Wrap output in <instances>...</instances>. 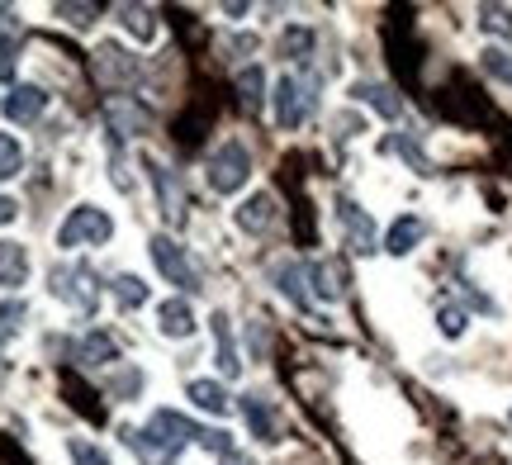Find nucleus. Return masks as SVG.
Wrapping results in <instances>:
<instances>
[{"label": "nucleus", "instance_id": "10", "mask_svg": "<svg viewBox=\"0 0 512 465\" xmlns=\"http://www.w3.org/2000/svg\"><path fill=\"white\" fill-rule=\"evenodd\" d=\"M275 285H280V295L290 299L294 309H309L313 304L309 266H299V261H280V266H275Z\"/></svg>", "mask_w": 512, "mask_h": 465}, {"label": "nucleus", "instance_id": "29", "mask_svg": "<svg viewBox=\"0 0 512 465\" xmlns=\"http://www.w3.org/2000/svg\"><path fill=\"white\" fill-rule=\"evenodd\" d=\"M479 62H484V72L494 76V81L512 86V57L503 53V48H484V57H479Z\"/></svg>", "mask_w": 512, "mask_h": 465}, {"label": "nucleus", "instance_id": "35", "mask_svg": "<svg viewBox=\"0 0 512 465\" xmlns=\"http://www.w3.org/2000/svg\"><path fill=\"white\" fill-rule=\"evenodd\" d=\"M15 219H19V205L10 200V195H0V228H5V224H15Z\"/></svg>", "mask_w": 512, "mask_h": 465}, {"label": "nucleus", "instance_id": "28", "mask_svg": "<svg viewBox=\"0 0 512 465\" xmlns=\"http://www.w3.org/2000/svg\"><path fill=\"white\" fill-rule=\"evenodd\" d=\"M114 299H119L124 309H138V304H147V285L138 276H119L114 280Z\"/></svg>", "mask_w": 512, "mask_h": 465}, {"label": "nucleus", "instance_id": "5", "mask_svg": "<svg viewBox=\"0 0 512 465\" xmlns=\"http://www.w3.org/2000/svg\"><path fill=\"white\" fill-rule=\"evenodd\" d=\"M147 247H152V261H157V271H162L171 285H181L185 295H195V290H200V271L190 266V257L181 252V242L166 238V233H152V242H147Z\"/></svg>", "mask_w": 512, "mask_h": 465}, {"label": "nucleus", "instance_id": "2", "mask_svg": "<svg viewBox=\"0 0 512 465\" xmlns=\"http://www.w3.org/2000/svg\"><path fill=\"white\" fill-rule=\"evenodd\" d=\"M114 238V219L105 214V209L95 205H76L67 219H62V228H57V247H91V242H110Z\"/></svg>", "mask_w": 512, "mask_h": 465}, {"label": "nucleus", "instance_id": "17", "mask_svg": "<svg viewBox=\"0 0 512 465\" xmlns=\"http://www.w3.org/2000/svg\"><path fill=\"white\" fill-rule=\"evenodd\" d=\"M157 323H162L166 337H190V333H195V309L176 295V299H166L162 309H157Z\"/></svg>", "mask_w": 512, "mask_h": 465}, {"label": "nucleus", "instance_id": "11", "mask_svg": "<svg viewBox=\"0 0 512 465\" xmlns=\"http://www.w3.org/2000/svg\"><path fill=\"white\" fill-rule=\"evenodd\" d=\"M43 110H48V91H38V86H15L5 95V119H15V124H34Z\"/></svg>", "mask_w": 512, "mask_h": 465}, {"label": "nucleus", "instance_id": "21", "mask_svg": "<svg viewBox=\"0 0 512 465\" xmlns=\"http://www.w3.org/2000/svg\"><path fill=\"white\" fill-rule=\"evenodd\" d=\"M242 413H247V428L261 437V442H275V413L266 399H256V394H247L242 399Z\"/></svg>", "mask_w": 512, "mask_h": 465}, {"label": "nucleus", "instance_id": "14", "mask_svg": "<svg viewBox=\"0 0 512 465\" xmlns=\"http://www.w3.org/2000/svg\"><path fill=\"white\" fill-rule=\"evenodd\" d=\"M271 224H275V195L271 190H261V195H252V200H242V209H238L242 233H266Z\"/></svg>", "mask_w": 512, "mask_h": 465}, {"label": "nucleus", "instance_id": "36", "mask_svg": "<svg viewBox=\"0 0 512 465\" xmlns=\"http://www.w3.org/2000/svg\"><path fill=\"white\" fill-rule=\"evenodd\" d=\"M223 465H252V461H247V456H238V451H233V456H223Z\"/></svg>", "mask_w": 512, "mask_h": 465}, {"label": "nucleus", "instance_id": "4", "mask_svg": "<svg viewBox=\"0 0 512 465\" xmlns=\"http://www.w3.org/2000/svg\"><path fill=\"white\" fill-rule=\"evenodd\" d=\"M247 176H252V157L242 143H219V152L209 157V186L219 190V195H233V190L247 186Z\"/></svg>", "mask_w": 512, "mask_h": 465}, {"label": "nucleus", "instance_id": "9", "mask_svg": "<svg viewBox=\"0 0 512 465\" xmlns=\"http://www.w3.org/2000/svg\"><path fill=\"white\" fill-rule=\"evenodd\" d=\"M147 176H152V186H157L162 214L166 219H181L185 214V190H181V181L171 176V167H162V162H152V157H147Z\"/></svg>", "mask_w": 512, "mask_h": 465}, {"label": "nucleus", "instance_id": "6", "mask_svg": "<svg viewBox=\"0 0 512 465\" xmlns=\"http://www.w3.org/2000/svg\"><path fill=\"white\" fill-rule=\"evenodd\" d=\"M95 76H100V86H110V91H119V86H133L138 76H143V62L138 57H128L119 43H100L95 48Z\"/></svg>", "mask_w": 512, "mask_h": 465}, {"label": "nucleus", "instance_id": "23", "mask_svg": "<svg viewBox=\"0 0 512 465\" xmlns=\"http://www.w3.org/2000/svg\"><path fill=\"white\" fill-rule=\"evenodd\" d=\"M309 53H313V29L290 24V29L280 34V57H309Z\"/></svg>", "mask_w": 512, "mask_h": 465}, {"label": "nucleus", "instance_id": "26", "mask_svg": "<svg viewBox=\"0 0 512 465\" xmlns=\"http://www.w3.org/2000/svg\"><path fill=\"white\" fill-rule=\"evenodd\" d=\"M465 328H470L465 309H456V304H441V309H437V333L456 342V337H465Z\"/></svg>", "mask_w": 512, "mask_h": 465}, {"label": "nucleus", "instance_id": "16", "mask_svg": "<svg viewBox=\"0 0 512 465\" xmlns=\"http://www.w3.org/2000/svg\"><path fill=\"white\" fill-rule=\"evenodd\" d=\"M24 280H29V252L19 242H0V285L19 290Z\"/></svg>", "mask_w": 512, "mask_h": 465}, {"label": "nucleus", "instance_id": "22", "mask_svg": "<svg viewBox=\"0 0 512 465\" xmlns=\"http://www.w3.org/2000/svg\"><path fill=\"white\" fill-rule=\"evenodd\" d=\"M19 171H24V148H19V138L0 133V181H15Z\"/></svg>", "mask_w": 512, "mask_h": 465}, {"label": "nucleus", "instance_id": "24", "mask_svg": "<svg viewBox=\"0 0 512 465\" xmlns=\"http://www.w3.org/2000/svg\"><path fill=\"white\" fill-rule=\"evenodd\" d=\"M119 15H124V24H128V34H133V38H143V43H152V38H157V19H152V10L124 5Z\"/></svg>", "mask_w": 512, "mask_h": 465}, {"label": "nucleus", "instance_id": "15", "mask_svg": "<svg viewBox=\"0 0 512 465\" xmlns=\"http://www.w3.org/2000/svg\"><path fill=\"white\" fill-rule=\"evenodd\" d=\"M209 328H214V356H219V371L233 380L242 375V361H238V347H233V328H228V314H214L209 318Z\"/></svg>", "mask_w": 512, "mask_h": 465}, {"label": "nucleus", "instance_id": "31", "mask_svg": "<svg viewBox=\"0 0 512 465\" xmlns=\"http://www.w3.org/2000/svg\"><path fill=\"white\" fill-rule=\"evenodd\" d=\"M15 67H19V38L5 34L0 38V81H15Z\"/></svg>", "mask_w": 512, "mask_h": 465}, {"label": "nucleus", "instance_id": "7", "mask_svg": "<svg viewBox=\"0 0 512 465\" xmlns=\"http://www.w3.org/2000/svg\"><path fill=\"white\" fill-rule=\"evenodd\" d=\"M337 224H342V238L356 257H370L375 252V219L356 200H337Z\"/></svg>", "mask_w": 512, "mask_h": 465}, {"label": "nucleus", "instance_id": "32", "mask_svg": "<svg viewBox=\"0 0 512 465\" xmlns=\"http://www.w3.org/2000/svg\"><path fill=\"white\" fill-rule=\"evenodd\" d=\"M19 323H24V304H19V299H5V304H0V342L10 333H19Z\"/></svg>", "mask_w": 512, "mask_h": 465}, {"label": "nucleus", "instance_id": "30", "mask_svg": "<svg viewBox=\"0 0 512 465\" xmlns=\"http://www.w3.org/2000/svg\"><path fill=\"white\" fill-rule=\"evenodd\" d=\"M238 91H242V100H247V105H256V100H261V91H266V72H261V67H242V72H238Z\"/></svg>", "mask_w": 512, "mask_h": 465}, {"label": "nucleus", "instance_id": "1", "mask_svg": "<svg viewBox=\"0 0 512 465\" xmlns=\"http://www.w3.org/2000/svg\"><path fill=\"white\" fill-rule=\"evenodd\" d=\"M53 295L76 309V314H95L100 304V276H95L86 261H72V266H57L53 271Z\"/></svg>", "mask_w": 512, "mask_h": 465}, {"label": "nucleus", "instance_id": "13", "mask_svg": "<svg viewBox=\"0 0 512 465\" xmlns=\"http://www.w3.org/2000/svg\"><path fill=\"white\" fill-rule=\"evenodd\" d=\"M105 119H110V143L114 148H119V138L147 129V110L128 105V100H110V105H105Z\"/></svg>", "mask_w": 512, "mask_h": 465}, {"label": "nucleus", "instance_id": "3", "mask_svg": "<svg viewBox=\"0 0 512 465\" xmlns=\"http://www.w3.org/2000/svg\"><path fill=\"white\" fill-rule=\"evenodd\" d=\"M313 105H318V95H313L309 76L285 72L275 81V124H280V129H299L313 114Z\"/></svg>", "mask_w": 512, "mask_h": 465}, {"label": "nucleus", "instance_id": "20", "mask_svg": "<svg viewBox=\"0 0 512 465\" xmlns=\"http://www.w3.org/2000/svg\"><path fill=\"white\" fill-rule=\"evenodd\" d=\"M76 356H81L86 366H110V361H119V347H114V337H105V333H86L81 347H76Z\"/></svg>", "mask_w": 512, "mask_h": 465}, {"label": "nucleus", "instance_id": "27", "mask_svg": "<svg viewBox=\"0 0 512 465\" xmlns=\"http://www.w3.org/2000/svg\"><path fill=\"white\" fill-rule=\"evenodd\" d=\"M67 456H72V465H110V451L95 447V442H81V437L67 442Z\"/></svg>", "mask_w": 512, "mask_h": 465}, {"label": "nucleus", "instance_id": "34", "mask_svg": "<svg viewBox=\"0 0 512 465\" xmlns=\"http://www.w3.org/2000/svg\"><path fill=\"white\" fill-rule=\"evenodd\" d=\"M394 148H399L403 157H408V162H413V167H418V171H427V157H422V148H418V143H413V138H394Z\"/></svg>", "mask_w": 512, "mask_h": 465}, {"label": "nucleus", "instance_id": "18", "mask_svg": "<svg viewBox=\"0 0 512 465\" xmlns=\"http://www.w3.org/2000/svg\"><path fill=\"white\" fill-rule=\"evenodd\" d=\"M185 394H190L204 413H219V418L223 413H233V399H228V390H223L219 380H190V390Z\"/></svg>", "mask_w": 512, "mask_h": 465}, {"label": "nucleus", "instance_id": "8", "mask_svg": "<svg viewBox=\"0 0 512 465\" xmlns=\"http://www.w3.org/2000/svg\"><path fill=\"white\" fill-rule=\"evenodd\" d=\"M422 238H427V224H422L418 214H399L389 233H384V252L389 257H408V252H418Z\"/></svg>", "mask_w": 512, "mask_h": 465}, {"label": "nucleus", "instance_id": "19", "mask_svg": "<svg viewBox=\"0 0 512 465\" xmlns=\"http://www.w3.org/2000/svg\"><path fill=\"white\" fill-rule=\"evenodd\" d=\"M309 280H313V295L318 299H342V271L332 261H309Z\"/></svg>", "mask_w": 512, "mask_h": 465}, {"label": "nucleus", "instance_id": "25", "mask_svg": "<svg viewBox=\"0 0 512 465\" xmlns=\"http://www.w3.org/2000/svg\"><path fill=\"white\" fill-rule=\"evenodd\" d=\"M479 29H489V34L512 43V10H503V5H479Z\"/></svg>", "mask_w": 512, "mask_h": 465}, {"label": "nucleus", "instance_id": "33", "mask_svg": "<svg viewBox=\"0 0 512 465\" xmlns=\"http://www.w3.org/2000/svg\"><path fill=\"white\" fill-rule=\"evenodd\" d=\"M57 15L62 19H72L76 29H86L95 15H100V5H57Z\"/></svg>", "mask_w": 512, "mask_h": 465}, {"label": "nucleus", "instance_id": "12", "mask_svg": "<svg viewBox=\"0 0 512 465\" xmlns=\"http://www.w3.org/2000/svg\"><path fill=\"white\" fill-rule=\"evenodd\" d=\"M351 95H356L361 105H370L380 119H399V114H403V100L389 91L384 81H356V86H351Z\"/></svg>", "mask_w": 512, "mask_h": 465}]
</instances>
